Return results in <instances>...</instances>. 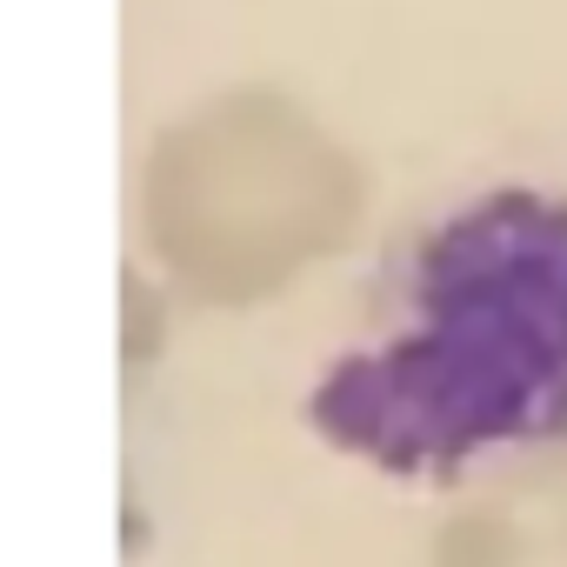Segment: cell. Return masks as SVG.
I'll list each match as a JSON object with an SVG mask.
<instances>
[{
    "mask_svg": "<svg viewBox=\"0 0 567 567\" xmlns=\"http://www.w3.org/2000/svg\"><path fill=\"white\" fill-rule=\"evenodd\" d=\"M315 414L388 467L567 427V200L494 187L408 254L401 328L348 354Z\"/></svg>",
    "mask_w": 567,
    "mask_h": 567,
    "instance_id": "1",
    "label": "cell"
}]
</instances>
